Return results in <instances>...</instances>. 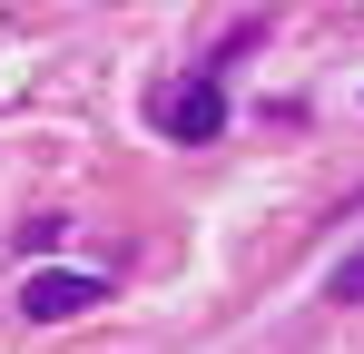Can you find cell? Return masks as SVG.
Returning <instances> with one entry per match:
<instances>
[{"label":"cell","instance_id":"obj_1","mask_svg":"<svg viewBox=\"0 0 364 354\" xmlns=\"http://www.w3.org/2000/svg\"><path fill=\"white\" fill-rule=\"evenodd\" d=\"M99 295H109V276H89V266H50V276L20 286V315H30V325H60V315H89Z\"/></svg>","mask_w":364,"mask_h":354},{"label":"cell","instance_id":"obj_2","mask_svg":"<svg viewBox=\"0 0 364 354\" xmlns=\"http://www.w3.org/2000/svg\"><path fill=\"white\" fill-rule=\"evenodd\" d=\"M158 128H168V138H187V148H197V138H217V128H227V89H207V79H197V89H178V99L158 109Z\"/></svg>","mask_w":364,"mask_h":354},{"label":"cell","instance_id":"obj_3","mask_svg":"<svg viewBox=\"0 0 364 354\" xmlns=\"http://www.w3.org/2000/svg\"><path fill=\"white\" fill-rule=\"evenodd\" d=\"M335 295H345V305L364 295V256H345V266H335Z\"/></svg>","mask_w":364,"mask_h":354}]
</instances>
